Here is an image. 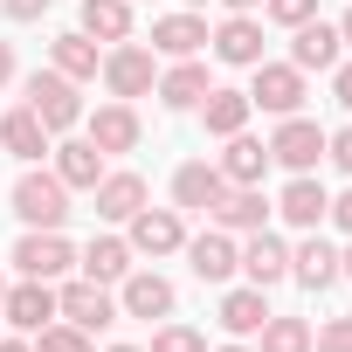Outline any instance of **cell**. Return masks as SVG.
Segmentation results:
<instances>
[{
    "instance_id": "obj_22",
    "label": "cell",
    "mask_w": 352,
    "mask_h": 352,
    "mask_svg": "<svg viewBox=\"0 0 352 352\" xmlns=\"http://www.w3.org/2000/svg\"><path fill=\"white\" fill-rule=\"evenodd\" d=\"M194 111H201V124H208L214 138H235V131L249 124V111H256V104H249V90H208Z\"/></svg>"
},
{
    "instance_id": "obj_3",
    "label": "cell",
    "mask_w": 352,
    "mask_h": 352,
    "mask_svg": "<svg viewBox=\"0 0 352 352\" xmlns=\"http://www.w3.org/2000/svg\"><path fill=\"white\" fill-rule=\"evenodd\" d=\"M249 104H256V111H276V118H297V111H304V69H297V63H256Z\"/></svg>"
},
{
    "instance_id": "obj_34",
    "label": "cell",
    "mask_w": 352,
    "mask_h": 352,
    "mask_svg": "<svg viewBox=\"0 0 352 352\" xmlns=\"http://www.w3.org/2000/svg\"><path fill=\"white\" fill-rule=\"evenodd\" d=\"M263 14L283 21V28H304V21L318 14V0H263Z\"/></svg>"
},
{
    "instance_id": "obj_36",
    "label": "cell",
    "mask_w": 352,
    "mask_h": 352,
    "mask_svg": "<svg viewBox=\"0 0 352 352\" xmlns=\"http://www.w3.org/2000/svg\"><path fill=\"white\" fill-rule=\"evenodd\" d=\"M324 159H331V166H338V173H352V124H345V131H331V138H324Z\"/></svg>"
},
{
    "instance_id": "obj_35",
    "label": "cell",
    "mask_w": 352,
    "mask_h": 352,
    "mask_svg": "<svg viewBox=\"0 0 352 352\" xmlns=\"http://www.w3.org/2000/svg\"><path fill=\"white\" fill-rule=\"evenodd\" d=\"M311 345H318V352H352V318H331Z\"/></svg>"
},
{
    "instance_id": "obj_41",
    "label": "cell",
    "mask_w": 352,
    "mask_h": 352,
    "mask_svg": "<svg viewBox=\"0 0 352 352\" xmlns=\"http://www.w3.org/2000/svg\"><path fill=\"white\" fill-rule=\"evenodd\" d=\"M221 8H228V14H249V8H263V0H221Z\"/></svg>"
},
{
    "instance_id": "obj_20",
    "label": "cell",
    "mask_w": 352,
    "mask_h": 352,
    "mask_svg": "<svg viewBox=\"0 0 352 352\" xmlns=\"http://www.w3.org/2000/svg\"><path fill=\"white\" fill-rule=\"evenodd\" d=\"M242 276H249L256 290L283 283V276H290V249H283L276 235H263V228H256V235H249V249H242Z\"/></svg>"
},
{
    "instance_id": "obj_26",
    "label": "cell",
    "mask_w": 352,
    "mask_h": 352,
    "mask_svg": "<svg viewBox=\"0 0 352 352\" xmlns=\"http://www.w3.org/2000/svg\"><path fill=\"white\" fill-rule=\"evenodd\" d=\"M0 145H8L14 159H42V152H56L49 145V124L21 104V111H8V118H0Z\"/></svg>"
},
{
    "instance_id": "obj_10",
    "label": "cell",
    "mask_w": 352,
    "mask_h": 352,
    "mask_svg": "<svg viewBox=\"0 0 352 352\" xmlns=\"http://www.w3.org/2000/svg\"><path fill=\"white\" fill-rule=\"evenodd\" d=\"M221 166H208V159H187L180 173H173V201H180V214H208L214 201H221Z\"/></svg>"
},
{
    "instance_id": "obj_2",
    "label": "cell",
    "mask_w": 352,
    "mask_h": 352,
    "mask_svg": "<svg viewBox=\"0 0 352 352\" xmlns=\"http://www.w3.org/2000/svg\"><path fill=\"white\" fill-rule=\"evenodd\" d=\"M28 111H35V118L49 124V138H56V131H69V124L83 118V97H76V83H69L63 69H35V76H28Z\"/></svg>"
},
{
    "instance_id": "obj_24",
    "label": "cell",
    "mask_w": 352,
    "mask_h": 352,
    "mask_svg": "<svg viewBox=\"0 0 352 352\" xmlns=\"http://www.w3.org/2000/svg\"><path fill=\"white\" fill-rule=\"evenodd\" d=\"M263 318H270V297H263L256 283H242V290L221 297V331H228V338H256Z\"/></svg>"
},
{
    "instance_id": "obj_40",
    "label": "cell",
    "mask_w": 352,
    "mask_h": 352,
    "mask_svg": "<svg viewBox=\"0 0 352 352\" xmlns=\"http://www.w3.org/2000/svg\"><path fill=\"white\" fill-rule=\"evenodd\" d=\"M0 83H14V49L0 42Z\"/></svg>"
},
{
    "instance_id": "obj_7",
    "label": "cell",
    "mask_w": 352,
    "mask_h": 352,
    "mask_svg": "<svg viewBox=\"0 0 352 352\" xmlns=\"http://www.w3.org/2000/svg\"><path fill=\"white\" fill-rule=\"evenodd\" d=\"M324 138H331V131H318L311 118H283V124H276V138H270V159H276V166H290V173H318Z\"/></svg>"
},
{
    "instance_id": "obj_28",
    "label": "cell",
    "mask_w": 352,
    "mask_h": 352,
    "mask_svg": "<svg viewBox=\"0 0 352 352\" xmlns=\"http://www.w3.org/2000/svg\"><path fill=\"white\" fill-rule=\"evenodd\" d=\"M83 276H90V283H124V276H131V242L97 235V242L83 249Z\"/></svg>"
},
{
    "instance_id": "obj_38",
    "label": "cell",
    "mask_w": 352,
    "mask_h": 352,
    "mask_svg": "<svg viewBox=\"0 0 352 352\" xmlns=\"http://www.w3.org/2000/svg\"><path fill=\"white\" fill-rule=\"evenodd\" d=\"M331 97L352 111V63H338V69H331Z\"/></svg>"
},
{
    "instance_id": "obj_14",
    "label": "cell",
    "mask_w": 352,
    "mask_h": 352,
    "mask_svg": "<svg viewBox=\"0 0 352 352\" xmlns=\"http://www.w3.org/2000/svg\"><path fill=\"white\" fill-rule=\"evenodd\" d=\"M276 159H270V145L263 138H249V131H235L228 138V152H221V180L228 187H263V173H270Z\"/></svg>"
},
{
    "instance_id": "obj_21",
    "label": "cell",
    "mask_w": 352,
    "mask_h": 352,
    "mask_svg": "<svg viewBox=\"0 0 352 352\" xmlns=\"http://www.w3.org/2000/svg\"><path fill=\"white\" fill-rule=\"evenodd\" d=\"M56 180H63L69 194H76V187L90 194V187L104 180V152H97L90 138H69V145H56Z\"/></svg>"
},
{
    "instance_id": "obj_32",
    "label": "cell",
    "mask_w": 352,
    "mask_h": 352,
    "mask_svg": "<svg viewBox=\"0 0 352 352\" xmlns=\"http://www.w3.org/2000/svg\"><path fill=\"white\" fill-rule=\"evenodd\" d=\"M35 352H90V331H76L69 318L63 324H42V345Z\"/></svg>"
},
{
    "instance_id": "obj_27",
    "label": "cell",
    "mask_w": 352,
    "mask_h": 352,
    "mask_svg": "<svg viewBox=\"0 0 352 352\" xmlns=\"http://www.w3.org/2000/svg\"><path fill=\"white\" fill-rule=\"evenodd\" d=\"M90 145H97V152H131V145H138V111H131V104H104V111L90 118Z\"/></svg>"
},
{
    "instance_id": "obj_17",
    "label": "cell",
    "mask_w": 352,
    "mask_h": 352,
    "mask_svg": "<svg viewBox=\"0 0 352 352\" xmlns=\"http://www.w3.org/2000/svg\"><path fill=\"white\" fill-rule=\"evenodd\" d=\"M152 90H159V104H166V111H194V104H201L214 83H208V69H201L194 56H180V63H173V69L152 83Z\"/></svg>"
},
{
    "instance_id": "obj_19",
    "label": "cell",
    "mask_w": 352,
    "mask_h": 352,
    "mask_svg": "<svg viewBox=\"0 0 352 352\" xmlns=\"http://www.w3.org/2000/svg\"><path fill=\"white\" fill-rule=\"evenodd\" d=\"M338 49H345L338 28L311 14V21L297 28V42H290V63H297V69H338Z\"/></svg>"
},
{
    "instance_id": "obj_45",
    "label": "cell",
    "mask_w": 352,
    "mask_h": 352,
    "mask_svg": "<svg viewBox=\"0 0 352 352\" xmlns=\"http://www.w3.org/2000/svg\"><path fill=\"white\" fill-rule=\"evenodd\" d=\"M221 352H249V345H221Z\"/></svg>"
},
{
    "instance_id": "obj_46",
    "label": "cell",
    "mask_w": 352,
    "mask_h": 352,
    "mask_svg": "<svg viewBox=\"0 0 352 352\" xmlns=\"http://www.w3.org/2000/svg\"><path fill=\"white\" fill-rule=\"evenodd\" d=\"M111 352H138V345H111Z\"/></svg>"
},
{
    "instance_id": "obj_29",
    "label": "cell",
    "mask_w": 352,
    "mask_h": 352,
    "mask_svg": "<svg viewBox=\"0 0 352 352\" xmlns=\"http://www.w3.org/2000/svg\"><path fill=\"white\" fill-rule=\"evenodd\" d=\"M83 35L90 42H131V0H83Z\"/></svg>"
},
{
    "instance_id": "obj_25",
    "label": "cell",
    "mask_w": 352,
    "mask_h": 352,
    "mask_svg": "<svg viewBox=\"0 0 352 352\" xmlns=\"http://www.w3.org/2000/svg\"><path fill=\"white\" fill-rule=\"evenodd\" d=\"M201 42H208V21L201 14H166V21H152V49L159 56H201Z\"/></svg>"
},
{
    "instance_id": "obj_37",
    "label": "cell",
    "mask_w": 352,
    "mask_h": 352,
    "mask_svg": "<svg viewBox=\"0 0 352 352\" xmlns=\"http://www.w3.org/2000/svg\"><path fill=\"white\" fill-rule=\"evenodd\" d=\"M0 8H8V21H42L49 0H0Z\"/></svg>"
},
{
    "instance_id": "obj_44",
    "label": "cell",
    "mask_w": 352,
    "mask_h": 352,
    "mask_svg": "<svg viewBox=\"0 0 352 352\" xmlns=\"http://www.w3.org/2000/svg\"><path fill=\"white\" fill-rule=\"evenodd\" d=\"M338 276H352V249H345V256H338Z\"/></svg>"
},
{
    "instance_id": "obj_30",
    "label": "cell",
    "mask_w": 352,
    "mask_h": 352,
    "mask_svg": "<svg viewBox=\"0 0 352 352\" xmlns=\"http://www.w3.org/2000/svg\"><path fill=\"white\" fill-rule=\"evenodd\" d=\"M49 56H56L49 69H63L69 83H83V76H97V69H104V63H97V42H90L83 28H76V35H56V49H49Z\"/></svg>"
},
{
    "instance_id": "obj_4",
    "label": "cell",
    "mask_w": 352,
    "mask_h": 352,
    "mask_svg": "<svg viewBox=\"0 0 352 352\" xmlns=\"http://www.w3.org/2000/svg\"><path fill=\"white\" fill-rule=\"evenodd\" d=\"M69 263H76V249L63 242V228H28V235L14 242V270H21V276H42V283H56Z\"/></svg>"
},
{
    "instance_id": "obj_31",
    "label": "cell",
    "mask_w": 352,
    "mask_h": 352,
    "mask_svg": "<svg viewBox=\"0 0 352 352\" xmlns=\"http://www.w3.org/2000/svg\"><path fill=\"white\" fill-rule=\"evenodd\" d=\"M256 338H263V352H311V324H304V318H276V311H270Z\"/></svg>"
},
{
    "instance_id": "obj_15",
    "label": "cell",
    "mask_w": 352,
    "mask_h": 352,
    "mask_svg": "<svg viewBox=\"0 0 352 352\" xmlns=\"http://www.w3.org/2000/svg\"><path fill=\"white\" fill-rule=\"evenodd\" d=\"M208 42H214V56H221V63H235V69H256V63H263V28H256L249 14H228Z\"/></svg>"
},
{
    "instance_id": "obj_42",
    "label": "cell",
    "mask_w": 352,
    "mask_h": 352,
    "mask_svg": "<svg viewBox=\"0 0 352 352\" xmlns=\"http://www.w3.org/2000/svg\"><path fill=\"white\" fill-rule=\"evenodd\" d=\"M338 42H345V49H352V8H345V21H338Z\"/></svg>"
},
{
    "instance_id": "obj_13",
    "label": "cell",
    "mask_w": 352,
    "mask_h": 352,
    "mask_svg": "<svg viewBox=\"0 0 352 352\" xmlns=\"http://www.w3.org/2000/svg\"><path fill=\"white\" fill-rule=\"evenodd\" d=\"M0 311H8L14 331H42V324L56 318V290H49L42 276H28V283H14L8 297H0Z\"/></svg>"
},
{
    "instance_id": "obj_47",
    "label": "cell",
    "mask_w": 352,
    "mask_h": 352,
    "mask_svg": "<svg viewBox=\"0 0 352 352\" xmlns=\"http://www.w3.org/2000/svg\"><path fill=\"white\" fill-rule=\"evenodd\" d=\"M0 297H8V276H0Z\"/></svg>"
},
{
    "instance_id": "obj_8",
    "label": "cell",
    "mask_w": 352,
    "mask_h": 352,
    "mask_svg": "<svg viewBox=\"0 0 352 352\" xmlns=\"http://www.w3.org/2000/svg\"><path fill=\"white\" fill-rule=\"evenodd\" d=\"M104 83H111V97L118 104H131V97H145L159 76H152V49H138V42H118L111 56H104Z\"/></svg>"
},
{
    "instance_id": "obj_16",
    "label": "cell",
    "mask_w": 352,
    "mask_h": 352,
    "mask_svg": "<svg viewBox=\"0 0 352 352\" xmlns=\"http://www.w3.org/2000/svg\"><path fill=\"white\" fill-rule=\"evenodd\" d=\"M228 235H256L263 228V214H270V201H263V187H221V201L208 208Z\"/></svg>"
},
{
    "instance_id": "obj_18",
    "label": "cell",
    "mask_w": 352,
    "mask_h": 352,
    "mask_svg": "<svg viewBox=\"0 0 352 352\" xmlns=\"http://www.w3.org/2000/svg\"><path fill=\"white\" fill-rule=\"evenodd\" d=\"M90 194H97V221H131L145 208V180L138 173H104Z\"/></svg>"
},
{
    "instance_id": "obj_43",
    "label": "cell",
    "mask_w": 352,
    "mask_h": 352,
    "mask_svg": "<svg viewBox=\"0 0 352 352\" xmlns=\"http://www.w3.org/2000/svg\"><path fill=\"white\" fill-rule=\"evenodd\" d=\"M0 352H35V345H21V338H8V345H0Z\"/></svg>"
},
{
    "instance_id": "obj_33",
    "label": "cell",
    "mask_w": 352,
    "mask_h": 352,
    "mask_svg": "<svg viewBox=\"0 0 352 352\" xmlns=\"http://www.w3.org/2000/svg\"><path fill=\"white\" fill-rule=\"evenodd\" d=\"M152 352H208V338L194 324H166V331H152Z\"/></svg>"
},
{
    "instance_id": "obj_1",
    "label": "cell",
    "mask_w": 352,
    "mask_h": 352,
    "mask_svg": "<svg viewBox=\"0 0 352 352\" xmlns=\"http://www.w3.org/2000/svg\"><path fill=\"white\" fill-rule=\"evenodd\" d=\"M14 214L28 228H63L69 221V187L56 180V173H21L14 180Z\"/></svg>"
},
{
    "instance_id": "obj_23",
    "label": "cell",
    "mask_w": 352,
    "mask_h": 352,
    "mask_svg": "<svg viewBox=\"0 0 352 352\" xmlns=\"http://www.w3.org/2000/svg\"><path fill=\"white\" fill-rule=\"evenodd\" d=\"M290 276H297L304 290H331V283H338V249L318 242V228H311V242L290 249Z\"/></svg>"
},
{
    "instance_id": "obj_12",
    "label": "cell",
    "mask_w": 352,
    "mask_h": 352,
    "mask_svg": "<svg viewBox=\"0 0 352 352\" xmlns=\"http://www.w3.org/2000/svg\"><path fill=\"white\" fill-rule=\"evenodd\" d=\"M276 214H283L290 228H304V235H311V228H318V221L331 214V194H324V187L311 180V173H290V187H283V201H276Z\"/></svg>"
},
{
    "instance_id": "obj_11",
    "label": "cell",
    "mask_w": 352,
    "mask_h": 352,
    "mask_svg": "<svg viewBox=\"0 0 352 352\" xmlns=\"http://www.w3.org/2000/svg\"><path fill=\"white\" fill-rule=\"evenodd\" d=\"M118 311L124 318H173V283L159 270H131L124 290H118Z\"/></svg>"
},
{
    "instance_id": "obj_6",
    "label": "cell",
    "mask_w": 352,
    "mask_h": 352,
    "mask_svg": "<svg viewBox=\"0 0 352 352\" xmlns=\"http://www.w3.org/2000/svg\"><path fill=\"white\" fill-rule=\"evenodd\" d=\"M131 235V256H173V249H187V228H180V208H138L124 221Z\"/></svg>"
},
{
    "instance_id": "obj_39",
    "label": "cell",
    "mask_w": 352,
    "mask_h": 352,
    "mask_svg": "<svg viewBox=\"0 0 352 352\" xmlns=\"http://www.w3.org/2000/svg\"><path fill=\"white\" fill-rule=\"evenodd\" d=\"M331 221H338V228H345V235H352V187H345V194H338V201H331Z\"/></svg>"
},
{
    "instance_id": "obj_9",
    "label": "cell",
    "mask_w": 352,
    "mask_h": 352,
    "mask_svg": "<svg viewBox=\"0 0 352 352\" xmlns=\"http://www.w3.org/2000/svg\"><path fill=\"white\" fill-rule=\"evenodd\" d=\"M187 270H194L201 283H228V276L242 270V249L228 242V228H208V235L187 242Z\"/></svg>"
},
{
    "instance_id": "obj_5",
    "label": "cell",
    "mask_w": 352,
    "mask_h": 352,
    "mask_svg": "<svg viewBox=\"0 0 352 352\" xmlns=\"http://www.w3.org/2000/svg\"><path fill=\"white\" fill-rule=\"evenodd\" d=\"M56 318H69L76 331H104V324H118V297L83 276V283H63L56 290Z\"/></svg>"
},
{
    "instance_id": "obj_48",
    "label": "cell",
    "mask_w": 352,
    "mask_h": 352,
    "mask_svg": "<svg viewBox=\"0 0 352 352\" xmlns=\"http://www.w3.org/2000/svg\"><path fill=\"white\" fill-rule=\"evenodd\" d=\"M187 8H201V0H187Z\"/></svg>"
}]
</instances>
